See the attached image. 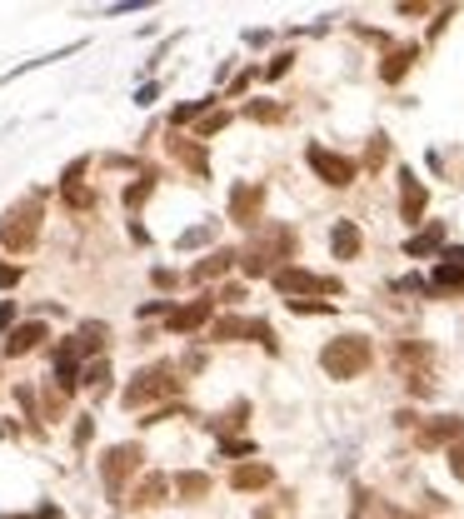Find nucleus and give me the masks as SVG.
<instances>
[{"label": "nucleus", "instance_id": "f257e3e1", "mask_svg": "<svg viewBox=\"0 0 464 519\" xmlns=\"http://www.w3.org/2000/svg\"><path fill=\"white\" fill-rule=\"evenodd\" d=\"M370 340L364 335H339V340H330L325 350H320V365H325L330 380H354V375H364L370 369Z\"/></svg>", "mask_w": 464, "mask_h": 519}, {"label": "nucleus", "instance_id": "f03ea898", "mask_svg": "<svg viewBox=\"0 0 464 519\" xmlns=\"http://www.w3.org/2000/svg\"><path fill=\"white\" fill-rule=\"evenodd\" d=\"M40 235V195H26V200H15L0 220V245L15 255H26Z\"/></svg>", "mask_w": 464, "mask_h": 519}, {"label": "nucleus", "instance_id": "7ed1b4c3", "mask_svg": "<svg viewBox=\"0 0 464 519\" xmlns=\"http://www.w3.org/2000/svg\"><path fill=\"white\" fill-rule=\"evenodd\" d=\"M289 255H295V235L285 225H275L240 255V265H245V275H275V260H289Z\"/></svg>", "mask_w": 464, "mask_h": 519}, {"label": "nucleus", "instance_id": "20e7f679", "mask_svg": "<svg viewBox=\"0 0 464 519\" xmlns=\"http://www.w3.org/2000/svg\"><path fill=\"white\" fill-rule=\"evenodd\" d=\"M175 390H180V380H175V369L170 365H145L135 380L126 385V410H140V405L165 400V394H175Z\"/></svg>", "mask_w": 464, "mask_h": 519}, {"label": "nucleus", "instance_id": "39448f33", "mask_svg": "<svg viewBox=\"0 0 464 519\" xmlns=\"http://www.w3.org/2000/svg\"><path fill=\"white\" fill-rule=\"evenodd\" d=\"M305 160H310V170L325 180V185H335V191L354 185V175H360V170H354V160H345V155L325 150V145H310V150H305Z\"/></svg>", "mask_w": 464, "mask_h": 519}, {"label": "nucleus", "instance_id": "423d86ee", "mask_svg": "<svg viewBox=\"0 0 464 519\" xmlns=\"http://www.w3.org/2000/svg\"><path fill=\"white\" fill-rule=\"evenodd\" d=\"M275 290L289 295V300H300V295H335L339 290V280H325V275H310V270H275Z\"/></svg>", "mask_w": 464, "mask_h": 519}, {"label": "nucleus", "instance_id": "0eeeda50", "mask_svg": "<svg viewBox=\"0 0 464 519\" xmlns=\"http://www.w3.org/2000/svg\"><path fill=\"white\" fill-rule=\"evenodd\" d=\"M140 444H115V450H105V465H101V474H105V490H120V484L130 480V474H135L140 469Z\"/></svg>", "mask_w": 464, "mask_h": 519}, {"label": "nucleus", "instance_id": "6e6552de", "mask_svg": "<svg viewBox=\"0 0 464 519\" xmlns=\"http://www.w3.org/2000/svg\"><path fill=\"white\" fill-rule=\"evenodd\" d=\"M265 210V185H235L230 191V220L235 225H255Z\"/></svg>", "mask_w": 464, "mask_h": 519}, {"label": "nucleus", "instance_id": "1a4fd4ad", "mask_svg": "<svg viewBox=\"0 0 464 519\" xmlns=\"http://www.w3.org/2000/svg\"><path fill=\"white\" fill-rule=\"evenodd\" d=\"M464 440V419L460 415H439L429 425H419V444L425 450H439V444H460Z\"/></svg>", "mask_w": 464, "mask_h": 519}, {"label": "nucleus", "instance_id": "9d476101", "mask_svg": "<svg viewBox=\"0 0 464 519\" xmlns=\"http://www.w3.org/2000/svg\"><path fill=\"white\" fill-rule=\"evenodd\" d=\"M425 205H429V195H425V185L414 180V170H400V215L410 220H425Z\"/></svg>", "mask_w": 464, "mask_h": 519}, {"label": "nucleus", "instance_id": "9b49d317", "mask_svg": "<svg viewBox=\"0 0 464 519\" xmlns=\"http://www.w3.org/2000/svg\"><path fill=\"white\" fill-rule=\"evenodd\" d=\"M230 484L235 490H265V484H275V469L270 465H260V459H250V465H235V474H230Z\"/></svg>", "mask_w": 464, "mask_h": 519}, {"label": "nucleus", "instance_id": "f8f14e48", "mask_svg": "<svg viewBox=\"0 0 464 519\" xmlns=\"http://www.w3.org/2000/svg\"><path fill=\"white\" fill-rule=\"evenodd\" d=\"M330 245H335V260H354V255H360V230H354V220H335Z\"/></svg>", "mask_w": 464, "mask_h": 519}, {"label": "nucleus", "instance_id": "ddd939ff", "mask_svg": "<svg viewBox=\"0 0 464 519\" xmlns=\"http://www.w3.org/2000/svg\"><path fill=\"white\" fill-rule=\"evenodd\" d=\"M205 320H210V300H195V304H180V310H170V329H180V335L200 329Z\"/></svg>", "mask_w": 464, "mask_h": 519}, {"label": "nucleus", "instance_id": "4468645a", "mask_svg": "<svg viewBox=\"0 0 464 519\" xmlns=\"http://www.w3.org/2000/svg\"><path fill=\"white\" fill-rule=\"evenodd\" d=\"M45 340V325H15L11 329V340H5V355H30V350H36V345Z\"/></svg>", "mask_w": 464, "mask_h": 519}, {"label": "nucleus", "instance_id": "2eb2a0df", "mask_svg": "<svg viewBox=\"0 0 464 519\" xmlns=\"http://www.w3.org/2000/svg\"><path fill=\"white\" fill-rule=\"evenodd\" d=\"M105 345V325H95V320H90V325H80V335L70 345H65V355H95V350H101Z\"/></svg>", "mask_w": 464, "mask_h": 519}, {"label": "nucleus", "instance_id": "dca6fc26", "mask_svg": "<svg viewBox=\"0 0 464 519\" xmlns=\"http://www.w3.org/2000/svg\"><path fill=\"white\" fill-rule=\"evenodd\" d=\"M439 245H444V225H429V230H419L414 240H404V255H414V260H419V255H435Z\"/></svg>", "mask_w": 464, "mask_h": 519}, {"label": "nucleus", "instance_id": "f3484780", "mask_svg": "<svg viewBox=\"0 0 464 519\" xmlns=\"http://www.w3.org/2000/svg\"><path fill=\"white\" fill-rule=\"evenodd\" d=\"M410 65H414V45H400V51H389V55H385L379 76H385L389 85H395V80H404V70H410Z\"/></svg>", "mask_w": 464, "mask_h": 519}, {"label": "nucleus", "instance_id": "a211bd4d", "mask_svg": "<svg viewBox=\"0 0 464 519\" xmlns=\"http://www.w3.org/2000/svg\"><path fill=\"white\" fill-rule=\"evenodd\" d=\"M230 265H235V255H230V250H215L210 260H200V265L190 270V280H215V275H225Z\"/></svg>", "mask_w": 464, "mask_h": 519}, {"label": "nucleus", "instance_id": "6ab92c4d", "mask_svg": "<svg viewBox=\"0 0 464 519\" xmlns=\"http://www.w3.org/2000/svg\"><path fill=\"white\" fill-rule=\"evenodd\" d=\"M170 150H175L180 160H185L190 170H195V175H210V160H205L200 145H190V140H170Z\"/></svg>", "mask_w": 464, "mask_h": 519}, {"label": "nucleus", "instance_id": "aec40b11", "mask_svg": "<svg viewBox=\"0 0 464 519\" xmlns=\"http://www.w3.org/2000/svg\"><path fill=\"white\" fill-rule=\"evenodd\" d=\"M165 490H170V484H165V474H151V480H140V490H135V499H130V505H160Z\"/></svg>", "mask_w": 464, "mask_h": 519}, {"label": "nucleus", "instance_id": "412c9836", "mask_svg": "<svg viewBox=\"0 0 464 519\" xmlns=\"http://www.w3.org/2000/svg\"><path fill=\"white\" fill-rule=\"evenodd\" d=\"M175 490L185 494V499H205V494H210V474H195V469H185V474L175 480Z\"/></svg>", "mask_w": 464, "mask_h": 519}, {"label": "nucleus", "instance_id": "4be33fe9", "mask_svg": "<svg viewBox=\"0 0 464 519\" xmlns=\"http://www.w3.org/2000/svg\"><path fill=\"white\" fill-rule=\"evenodd\" d=\"M435 290H464V265L460 260H444L435 270Z\"/></svg>", "mask_w": 464, "mask_h": 519}, {"label": "nucleus", "instance_id": "5701e85b", "mask_svg": "<svg viewBox=\"0 0 464 519\" xmlns=\"http://www.w3.org/2000/svg\"><path fill=\"white\" fill-rule=\"evenodd\" d=\"M215 340H240V335H250V320H240V315H225V320H215L210 325Z\"/></svg>", "mask_w": 464, "mask_h": 519}, {"label": "nucleus", "instance_id": "b1692460", "mask_svg": "<svg viewBox=\"0 0 464 519\" xmlns=\"http://www.w3.org/2000/svg\"><path fill=\"white\" fill-rule=\"evenodd\" d=\"M55 375H61V390H76L80 385V360L61 350V355H55Z\"/></svg>", "mask_w": 464, "mask_h": 519}, {"label": "nucleus", "instance_id": "393cba45", "mask_svg": "<svg viewBox=\"0 0 464 519\" xmlns=\"http://www.w3.org/2000/svg\"><path fill=\"white\" fill-rule=\"evenodd\" d=\"M250 120H260V126H275V120H285V110H280V105H270V101H255L250 105Z\"/></svg>", "mask_w": 464, "mask_h": 519}, {"label": "nucleus", "instance_id": "a878e982", "mask_svg": "<svg viewBox=\"0 0 464 519\" xmlns=\"http://www.w3.org/2000/svg\"><path fill=\"white\" fill-rule=\"evenodd\" d=\"M210 240H215V230L210 225H195V230H185L175 245H180V250H195V245H210Z\"/></svg>", "mask_w": 464, "mask_h": 519}, {"label": "nucleus", "instance_id": "bb28decb", "mask_svg": "<svg viewBox=\"0 0 464 519\" xmlns=\"http://www.w3.org/2000/svg\"><path fill=\"white\" fill-rule=\"evenodd\" d=\"M289 310H295V315H330L335 304L330 300H289Z\"/></svg>", "mask_w": 464, "mask_h": 519}, {"label": "nucleus", "instance_id": "cd10ccee", "mask_svg": "<svg viewBox=\"0 0 464 519\" xmlns=\"http://www.w3.org/2000/svg\"><path fill=\"white\" fill-rule=\"evenodd\" d=\"M155 191V175H145V180H135V185H130V191H126V205H130V210H135V205L140 200H145V195H151Z\"/></svg>", "mask_w": 464, "mask_h": 519}, {"label": "nucleus", "instance_id": "c85d7f7f", "mask_svg": "<svg viewBox=\"0 0 464 519\" xmlns=\"http://www.w3.org/2000/svg\"><path fill=\"white\" fill-rule=\"evenodd\" d=\"M425 360H429L425 345H400V365H425Z\"/></svg>", "mask_w": 464, "mask_h": 519}, {"label": "nucleus", "instance_id": "c756f323", "mask_svg": "<svg viewBox=\"0 0 464 519\" xmlns=\"http://www.w3.org/2000/svg\"><path fill=\"white\" fill-rule=\"evenodd\" d=\"M225 120H230V115H225V110H215V115H205V120H200V135H215V130H225Z\"/></svg>", "mask_w": 464, "mask_h": 519}, {"label": "nucleus", "instance_id": "7c9ffc66", "mask_svg": "<svg viewBox=\"0 0 464 519\" xmlns=\"http://www.w3.org/2000/svg\"><path fill=\"white\" fill-rule=\"evenodd\" d=\"M385 150H389V145H385V135H375V140H370V170H379V165H385Z\"/></svg>", "mask_w": 464, "mask_h": 519}, {"label": "nucleus", "instance_id": "2f4dec72", "mask_svg": "<svg viewBox=\"0 0 464 519\" xmlns=\"http://www.w3.org/2000/svg\"><path fill=\"white\" fill-rule=\"evenodd\" d=\"M65 200H70V205H80V210H85V205H90V191H85V185H65Z\"/></svg>", "mask_w": 464, "mask_h": 519}, {"label": "nucleus", "instance_id": "473e14b6", "mask_svg": "<svg viewBox=\"0 0 464 519\" xmlns=\"http://www.w3.org/2000/svg\"><path fill=\"white\" fill-rule=\"evenodd\" d=\"M289 61H295V55H275V61L265 65V76H270V80H275V76H285V70H289Z\"/></svg>", "mask_w": 464, "mask_h": 519}, {"label": "nucleus", "instance_id": "72a5a7b5", "mask_svg": "<svg viewBox=\"0 0 464 519\" xmlns=\"http://www.w3.org/2000/svg\"><path fill=\"white\" fill-rule=\"evenodd\" d=\"M90 434H95V425H90V415L76 419V444H90Z\"/></svg>", "mask_w": 464, "mask_h": 519}, {"label": "nucleus", "instance_id": "f704fd0d", "mask_svg": "<svg viewBox=\"0 0 464 519\" xmlns=\"http://www.w3.org/2000/svg\"><path fill=\"white\" fill-rule=\"evenodd\" d=\"M450 469L464 480V440H460V444H450Z\"/></svg>", "mask_w": 464, "mask_h": 519}, {"label": "nucleus", "instance_id": "c9c22d12", "mask_svg": "<svg viewBox=\"0 0 464 519\" xmlns=\"http://www.w3.org/2000/svg\"><path fill=\"white\" fill-rule=\"evenodd\" d=\"M101 380H105V360H95V365L80 375V385H101Z\"/></svg>", "mask_w": 464, "mask_h": 519}, {"label": "nucleus", "instance_id": "e433bc0d", "mask_svg": "<svg viewBox=\"0 0 464 519\" xmlns=\"http://www.w3.org/2000/svg\"><path fill=\"white\" fill-rule=\"evenodd\" d=\"M205 110V101H195V105H180V110H175V126H185V120H195V115H200Z\"/></svg>", "mask_w": 464, "mask_h": 519}, {"label": "nucleus", "instance_id": "4c0bfd02", "mask_svg": "<svg viewBox=\"0 0 464 519\" xmlns=\"http://www.w3.org/2000/svg\"><path fill=\"white\" fill-rule=\"evenodd\" d=\"M11 285H20V270H15V265H0V290H11Z\"/></svg>", "mask_w": 464, "mask_h": 519}, {"label": "nucleus", "instance_id": "58836bf2", "mask_svg": "<svg viewBox=\"0 0 464 519\" xmlns=\"http://www.w3.org/2000/svg\"><path fill=\"white\" fill-rule=\"evenodd\" d=\"M220 300H230V304L245 300V285H225V290H220Z\"/></svg>", "mask_w": 464, "mask_h": 519}, {"label": "nucleus", "instance_id": "ea45409f", "mask_svg": "<svg viewBox=\"0 0 464 519\" xmlns=\"http://www.w3.org/2000/svg\"><path fill=\"white\" fill-rule=\"evenodd\" d=\"M11 320H15V304L5 300V304H0V329H11Z\"/></svg>", "mask_w": 464, "mask_h": 519}, {"label": "nucleus", "instance_id": "a19ab883", "mask_svg": "<svg viewBox=\"0 0 464 519\" xmlns=\"http://www.w3.org/2000/svg\"><path fill=\"white\" fill-rule=\"evenodd\" d=\"M255 519H275V515H270V509H260V515H255Z\"/></svg>", "mask_w": 464, "mask_h": 519}, {"label": "nucleus", "instance_id": "79ce46f5", "mask_svg": "<svg viewBox=\"0 0 464 519\" xmlns=\"http://www.w3.org/2000/svg\"><path fill=\"white\" fill-rule=\"evenodd\" d=\"M389 519H419V515H389Z\"/></svg>", "mask_w": 464, "mask_h": 519}, {"label": "nucleus", "instance_id": "37998d69", "mask_svg": "<svg viewBox=\"0 0 464 519\" xmlns=\"http://www.w3.org/2000/svg\"><path fill=\"white\" fill-rule=\"evenodd\" d=\"M11 519H30V515H11Z\"/></svg>", "mask_w": 464, "mask_h": 519}]
</instances>
